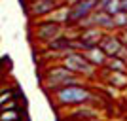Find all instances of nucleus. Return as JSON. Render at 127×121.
<instances>
[{
  "mask_svg": "<svg viewBox=\"0 0 127 121\" xmlns=\"http://www.w3.org/2000/svg\"><path fill=\"white\" fill-rule=\"evenodd\" d=\"M104 68H108L110 72H127V64L123 63L122 59H118V57H108L106 59Z\"/></svg>",
  "mask_w": 127,
  "mask_h": 121,
  "instance_id": "4468645a",
  "label": "nucleus"
},
{
  "mask_svg": "<svg viewBox=\"0 0 127 121\" xmlns=\"http://www.w3.org/2000/svg\"><path fill=\"white\" fill-rule=\"evenodd\" d=\"M55 102L59 106H80V104H87L89 100H93V91L87 85H68V87H61L53 93Z\"/></svg>",
  "mask_w": 127,
  "mask_h": 121,
  "instance_id": "f03ea898",
  "label": "nucleus"
},
{
  "mask_svg": "<svg viewBox=\"0 0 127 121\" xmlns=\"http://www.w3.org/2000/svg\"><path fill=\"white\" fill-rule=\"evenodd\" d=\"M116 57H118V59H122L123 63H127V46H122V48H120V51H118Z\"/></svg>",
  "mask_w": 127,
  "mask_h": 121,
  "instance_id": "aec40b11",
  "label": "nucleus"
},
{
  "mask_svg": "<svg viewBox=\"0 0 127 121\" xmlns=\"http://www.w3.org/2000/svg\"><path fill=\"white\" fill-rule=\"evenodd\" d=\"M116 38L120 40V44H122V46H127V28L118 30V32H116Z\"/></svg>",
  "mask_w": 127,
  "mask_h": 121,
  "instance_id": "a211bd4d",
  "label": "nucleus"
},
{
  "mask_svg": "<svg viewBox=\"0 0 127 121\" xmlns=\"http://www.w3.org/2000/svg\"><path fill=\"white\" fill-rule=\"evenodd\" d=\"M46 49L55 51V53H63V55H66V53H70V51H74V49H72V42H70L64 34H61V36H57L55 40L48 42V44H46Z\"/></svg>",
  "mask_w": 127,
  "mask_h": 121,
  "instance_id": "9b49d317",
  "label": "nucleus"
},
{
  "mask_svg": "<svg viewBox=\"0 0 127 121\" xmlns=\"http://www.w3.org/2000/svg\"><path fill=\"white\" fill-rule=\"evenodd\" d=\"M91 17H93V26H97V28H101L104 32L114 30V21L106 11H93Z\"/></svg>",
  "mask_w": 127,
  "mask_h": 121,
  "instance_id": "f8f14e48",
  "label": "nucleus"
},
{
  "mask_svg": "<svg viewBox=\"0 0 127 121\" xmlns=\"http://www.w3.org/2000/svg\"><path fill=\"white\" fill-rule=\"evenodd\" d=\"M17 119H19V112L17 110L0 112V121H17Z\"/></svg>",
  "mask_w": 127,
  "mask_h": 121,
  "instance_id": "dca6fc26",
  "label": "nucleus"
},
{
  "mask_svg": "<svg viewBox=\"0 0 127 121\" xmlns=\"http://www.w3.org/2000/svg\"><path fill=\"white\" fill-rule=\"evenodd\" d=\"M99 48L102 49V53H104L106 57H116L120 48H122V44H120V40L116 38L114 32H104L102 40L99 42Z\"/></svg>",
  "mask_w": 127,
  "mask_h": 121,
  "instance_id": "0eeeda50",
  "label": "nucleus"
},
{
  "mask_svg": "<svg viewBox=\"0 0 127 121\" xmlns=\"http://www.w3.org/2000/svg\"><path fill=\"white\" fill-rule=\"evenodd\" d=\"M44 21H49V23H55V25H68V6L64 4H57V8L49 13V15L42 17Z\"/></svg>",
  "mask_w": 127,
  "mask_h": 121,
  "instance_id": "9d476101",
  "label": "nucleus"
},
{
  "mask_svg": "<svg viewBox=\"0 0 127 121\" xmlns=\"http://www.w3.org/2000/svg\"><path fill=\"white\" fill-rule=\"evenodd\" d=\"M120 11L127 13V0H120Z\"/></svg>",
  "mask_w": 127,
  "mask_h": 121,
  "instance_id": "412c9836",
  "label": "nucleus"
},
{
  "mask_svg": "<svg viewBox=\"0 0 127 121\" xmlns=\"http://www.w3.org/2000/svg\"><path fill=\"white\" fill-rule=\"evenodd\" d=\"M104 11H106L110 17H114L116 13H120V0H110V2H108V6L104 8Z\"/></svg>",
  "mask_w": 127,
  "mask_h": 121,
  "instance_id": "f3484780",
  "label": "nucleus"
},
{
  "mask_svg": "<svg viewBox=\"0 0 127 121\" xmlns=\"http://www.w3.org/2000/svg\"><path fill=\"white\" fill-rule=\"evenodd\" d=\"M112 21H114V30H122V28H127V13H116V15L112 17Z\"/></svg>",
  "mask_w": 127,
  "mask_h": 121,
  "instance_id": "2eb2a0df",
  "label": "nucleus"
},
{
  "mask_svg": "<svg viewBox=\"0 0 127 121\" xmlns=\"http://www.w3.org/2000/svg\"><path fill=\"white\" fill-rule=\"evenodd\" d=\"M64 32V28L61 25H55V23H49V21H44V19H40V21L34 25V38L36 40H40V42L48 44L51 42V40H55L57 36H61Z\"/></svg>",
  "mask_w": 127,
  "mask_h": 121,
  "instance_id": "39448f33",
  "label": "nucleus"
},
{
  "mask_svg": "<svg viewBox=\"0 0 127 121\" xmlns=\"http://www.w3.org/2000/svg\"><path fill=\"white\" fill-rule=\"evenodd\" d=\"M97 8V0H78L68 8V26L78 25L84 17L91 15Z\"/></svg>",
  "mask_w": 127,
  "mask_h": 121,
  "instance_id": "20e7f679",
  "label": "nucleus"
},
{
  "mask_svg": "<svg viewBox=\"0 0 127 121\" xmlns=\"http://www.w3.org/2000/svg\"><path fill=\"white\" fill-rule=\"evenodd\" d=\"M84 53V57L87 59V63L89 64H93L97 70L99 68H104V64H106V55L102 53V49L97 46V48H91V49H85V51H82Z\"/></svg>",
  "mask_w": 127,
  "mask_h": 121,
  "instance_id": "1a4fd4ad",
  "label": "nucleus"
},
{
  "mask_svg": "<svg viewBox=\"0 0 127 121\" xmlns=\"http://www.w3.org/2000/svg\"><path fill=\"white\" fill-rule=\"evenodd\" d=\"M84 78H78L74 76L72 72L64 68L63 64H55L48 72L44 74V79H42V87L46 91H55L61 89V87H68V85H84Z\"/></svg>",
  "mask_w": 127,
  "mask_h": 121,
  "instance_id": "f257e3e1",
  "label": "nucleus"
},
{
  "mask_svg": "<svg viewBox=\"0 0 127 121\" xmlns=\"http://www.w3.org/2000/svg\"><path fill=\"white\" fill-rule=\"evenodd\" d=\"M125 64H127V63H125Z\"/></svg>",
  "mask_w": 127,
  "mask_h": 121,
  "instance_id": "5701e85b",
  "label": "nucleus"
},
{
  "mask_svg": "<svg viewBox=\"0 0 127 121\" xmlns=\"http://www.w3.org/2000/svg\"><path fill=\"white\" fill-rule=\"evenodd\" d=\"M59 2H53V0H31L29 2V15L31 17H36V19H42V17L49 15L55 8H57Z\"/></svg>",
  "mask_w": 127,
  "mask_h": 121,
  "instance_id": "423d86ee",
  "label": "nucleus"
},
{
  "mask_svg": "<svg viewBox=\"0 0 127 121\" xmlns=\"http://www.w3.org/2000/svg\"><path fill=\"white\" fill-rule=\"evenodd\" d=\"M6 110H17V102L15 100H10V102H6V104L0 106V112H6Z\"/></svg>",
  "mask_w": 127,
  "mask_h": 121,
  "instance_id": "6ab92c4d",
  "label": "nucleus"
},
{
  "mask_svg": "<svg viewBox=\"0 0 127 121\" xmlns=\"http://www.w3.org/2000/svg\"><path fill=\"white\" fill-rule=\"evenodd\" d=\"M17 121H19V119H17Z\"/></svg>",
  "mask_w": 127,
  "mask_h": 121,
  "instance_id": "4be33fe9",
  "label": "nucleus"
},
{
  "mask_svg": "<svg viewBox=\"0 0 127 121\" xmlns=\"http://www.w3.org/2000/svg\"><path fill=\"white\" fill-rule=\"evenodd\" d=\"M97 116H99V110H95L93 106L80 104V106H74V110H72V114H70V119L72 121H91Z\"/></svg>",
  "mask_w": 127,
  "mask_h": 121,
  "instance_id": "6e6552de",
  "label": "nucleus"
},
{
  "mask_svg": "<svg viewBox=\"0 0 127 121\" xmlns=\"http://www.w3.org/2000/svg\"><path fill=\"white\" fill-rule=\"evenodd\" d=\"M108 83L114 85V89L125 87V85H127V72H110V76H108Z\"/></svg>",
  "mask_w": 127,
  "mask_h": 121,
  "instance_id": "ddd939ff",
  "label": "nucleus"
},
{
  "mask_svg": "<svg viewBox=\"0 0 127 121\" xmlns=\"http://www.w3.org/2000/svg\"><path fill=\"white\" fill-rule=\"evenodd\" d=\"M61 64H63L68 72L78 76V78H95V74L99 72L93 64L87 63V59L84 57V53H80V51L66 53V55L61 59Z\"/></svg>",
  "mask_w": 127,
  "mask_h": 121,
  "instance_id": "7ed1b4c3",
  "label": "nucleus"
}]
</instances>
